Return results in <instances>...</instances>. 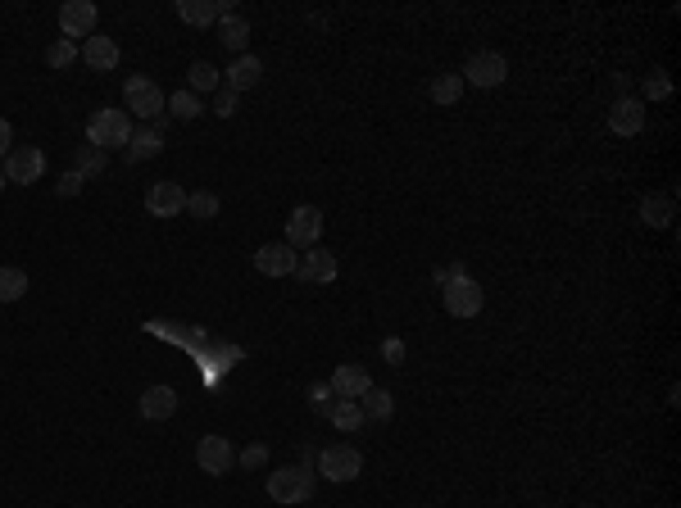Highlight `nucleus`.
Masks as SVG:
<instances>
[{
    "mask_svg": "<svg viewBox=\"0 0 681 508\" xmlns=\"http://www.w3.org/2000/svg\"><path fill=\"white\" fill-rule=\"evenodd\" d=\"M105 150H96V145H78V154H73V173H82V177H101L105 173Z\"/></svg>",
    "mask_w": 681,
    "mask_h": 508,
    "instance_id": "obj_25",
    "label": "nucleus"
},
{
    "mask_svg": "<svg viewBox=\"0 0 681 508\" xmlns=\"http://www.w3.org/2000/svg\"><path fill=\"white\" fill-rule=\"evenodd\" d=\"M314 495V472L309 468H282V472H272L269 477V500L282 508L291 504H304Z\"/></svg>",
    "mask_w": 681,
    "mask_h": 508,
    "instance_id": "obj_2",
    "label": "nucleus"
},
{
    "mask_svg": "<svg viewBox=\"0 0 681 508\" xmlns=\"http://www.w3.org/2000/svg\"><path fill=\"white\" fill-rule=\"evenodd\" d=\"M327 386H332V395H336V399H359V395L373 386V377H368L359 364H341V368L332 373V381H327Z\"/></svg>",
    "mask_w": 681,
    "mask_h": 508,
    "instance_id": "obj_18",
    "label": "nucleus"
},
{
    "mask_svg": "<svg viewBox=\"0 0 681 508\" xmlns=\"http://www.w3.org/2000/svg\"><path fill=\"white\" fill-rule=\"evenodd\" d=\"M136 413H141L145 422H168V418L177 413V390H173V386H150V390H141Z\"/></svg>",
    "mask_w": 681,
    "mask_h": 508,
    "instance_id": "obj_13",
    "label": "nucleus"
},
{
    "mask_svg": "<svg viewBox=\"0 0 681 508\" xmlns=\"http://www.w3.org/2000/svg\"><path fill=\"white\" fill-rule=\"evenodd\" d=\"M609 127H613L618 136H636V132L645 127V105H641L636 96H622V101L609 110Z\"/></svg>",
    "mask_w": 681,
    "mask_h": 508,
    "instance_id": "obj_17",
    "label": "nucleus"
},
{
    "mask_svg": "<svg viewBox=\"0 0 681 508\" xmlns=\"http://www.w3.org/2000/svg\"><path fill=\"white\" fill-rule=\"evenodd\" d=\"M645 96H650V101H668V96H673L668 73H650V78H645Z\"/></svg>",
    "mask_w": 681,
    "mask_h": 508,
    "instance_id": "obj_35",
    "label": "nucleus"
},
{
    "mask_svg": "<svg viewBox=\"0 0 681 508\" xmlns=\"http://www.w3.org/2000/svg\"><path fill=\"white\" fill-rule=\"evenodd\" d=\"M463 277H468V268H463V263H450V268H436V272H431L436 291H445L450 281H463Z\"/></svg>",
    "mask_w": 681,
    "mask_h": 508,
    "instance_id": "obj_37",
    "label": "nucleus"
},
{
    "mask_svg": "<svg viewBox=\"0 0 681 508\" xmlns=\"http://www.w3.org/2000/svg\"><path fill=\"white\" fill-rule=\"evenodd\" d=\"M133 141V119L128 110H96L91 123H87V145L96 150H114V145H128Z\"/></svg>",
    "mask_w": 681,
    "mask_h": 508,
    "instance_id": "obj_1",
    "label": "nucleus"
},
{
    "mask_svg": "<svg viewBox=\"0 0 681 508\" xmlns=\"http://www.w3.org/2000/svg\"><path fill=\"white\" fill-rule=\"evenodd\" d=\"M327 418H332V427H336V431H359V427H364V413H359V404H355V399H336Z\"/></svg>",
    "mask_w": 681,
    "mask_h": 508,
    "instance_id": "obj_26",
    "label": "nucleus"
},
{
    "mask_svg": "<svg viewBox=\"0 0 681 508\" xmlns=\"http://www.w3.org/2000/svg\"><path fill=\"white\" fill-rule=\"evenodd\" d=\"M382 355H387V359L400 368V359H405V345H400V341H387V345H382Z\"/></svg>",
    "mask_w": 681,
    "mask_h": 508,
    "instance_id": "obj_39",
    "label": "nucleus"
},
{
    "mask_svg": "<svg viewBox=\"0 0 681 508\" xmlns=\"http://www.w3.org/2000/svg\"><path fill=\"white\" fill-rule=\"evenodd\" d=\"M78 59L87 69H96V73H114L119 69V41L114 37H87L82 50H78Z\"/></svg>",
    "mask_w": 681,
    "mask_h": 508,
    "instance_id": "obj_15",
    "label": "nucleus"
},
{
    "mask_svg": "<svg viewBox=\"0 0 681 508\" xmlns=\"http://www.w3.org/2000/svg\"><path fill=\"white\" fill-rule=\"evenodd\" d=\"M123 101H128V114H136V119H164V91L150 82V78H128V87H123Z\"/></svg>",
    "mask_w": 681,
    "mask_h": 508,
    "instance_id": "obj_5",
    "label": "nucleus"
},
{
    "mask_svg": "<svg viewBox=\"0 0 681 508\" xmlns=\"http://www.w3.org/2000/svg\"><path fill=\"white\" fill-rule=\"evenodd\" d=\"M182 209H186V191L177 182H154L145 191V214L150 218H177Z\"/></svg>",
    "mask_w": 681,
    "mask_h": 508,
    "instance_id": "obj_12",
    "label": "nucleus"
},
{
    "mask_svg": "<svg viewBox=\"0 0 681 508\" xmlns=\"http://www.w3.org/2000/svg\"><path fill=\"white\" fill-rule=\"evenodd\" d=\"M41 173H46V154H41L37 145H23V150H9V154H5V182L32 186Z\"/></svg>",
    "mask_w": 681,
    "mask_h": 508,
    "instance_id": "obj_9",
    "label": "nucleus"
},
{
    "mask_svg": "<svg viewBox=\"0 0 681 508\" xmlns=\"http://www.w3.org/2000/svg\"><path fill=\"white\" fill-rule=\"evenodd\" d=\"M459 96H463V78L459 73H441L431 82V101L436 105H459Z\"/></svg>",
    "mask_w": 681,
    "mask_h": 508,
    "instance_id": "obj_27",
    "label": "nucleus"
},
{
    "mask_svg": "<svg viewBox=\"0 0 681 508\" xmlns=\"http://www.w3.org/2000/svg\"><path fill=\"white\" fill-rule=\"evenodd\" d=\"M295 263H300V254L291 250L286 241H272V246H260V250H255V268H260L264 277H295Z\"/></svg>",
    "mask_w": 681,
    "mask_h": 508,
    "instance_id": "obj_14",
    "label": "nucleus"
},
{
    "mask_svg": "<svg viewBox=\"0 0 681 508\" xmlns=\"http://www.w3.org/2000/svg\"><path fill=\"white\" fill-rule=\"evenodd\" d=\"M196 468L209 472V477L232 472V468H237V450H232V440H228V436H200V445H196Z\"/></svg>",
    "mask_w": 681,
    "mask_h": 508,
    "instance_id": "obj_7",
    "label": "nucleus"
},
{
    "mask_svg": "<svg viewBox=\"0 0 681 508\" xmlns=\"http://www.w3.org/2000/svg\"><path fill=\"white\" fill-rule=\"evenodd\" d=\"M482 304H486V291H482L473 277L445 286V313H454V318H477Z\"/></svg>",
    "mask_w": 681,
    "mask_h": 508,
    "instance_id": "obj_11",
    "label": "nucleus"
},
{
    "mask_svg": "<svg viewBox=\"0 0 681 508\" xmlns=\"http://www.w3.org/2000/svg\"><path fill=\"white\" fill-rule=\"evenodd\" d=\"M318 237H323V214H318L314 205L291 209V218H286V246H291V250H314Z\"/></svg>",
    "mask_w": 681,
    "mask_h": 508,
    "instance_id": "obj_6",
    "label": "nucleus"
},
{
    "mask_svg": "<svg viewBox=\"0 0 681 508\" xmlns=\"http://www.w3.org/2000/svg\"><path fill=\"white\" fill-rule=\"evenodd\" d=\"M260 78H264V64L255 55H237L232 69H223V87H232L237 96L250 91V87H260Z\"/></svg>",
    "mask_w": 681,
    "mask_h": 508,
    "instance_id": "obj_16",
    "label": "nucleus"
},
{
    "mask_svg": "<svg viewBox=\"0 0 681 508\" xmlns=\"http://www.w3.org/2000/svg\"><path fill=\"white\" fill-rule=\"evenodd\" d=\"M237 101H241V96H237L232 87H218V91H214V114H218V119H232V114H237Z\"/></svg>",
    "mask_w": 681,
    "mask_h": 508,
    "instance_id": "obj_33",
    "label": "nucleus"
},
{
    "mask_svg": "<svg viewBox=\"0 0 681 508\" xmlns=\"http://www.w3.org/2000/svg\"><path fill=\"white\" fill-rule=\"evenodd\" d=\"M0 186H9V182H5V168H0Z\"/></svg>",
    "mask_w": 681,
    "mask_h": 508,
    "instance_id": "obj_40",
    "label": "nucleus"
},
{
    "mask_svg": "<svg viewBox=\"0 0 681 508\" xmlns=\"http://www.w3.org/2000/svg\"><path fill=\"white\" fill-rule=\"evenodd\" d=\"M318 472H323L327 482L346 486V482H355V477L364 472V454H359L355 445H327V450L318 454Z\"/></svg>",
    "mask_w": 681,
    "mask_h": 508,
    "instance_id": "obj_3",
    "label": "nucleus"
},
{
    "mask_svg": "<svg viewBox=\"0 0 681 508\" xmlns=\"http://www.w3.org/2000/svg\"><path fill=\"white\" fill-rule=\"evenodd\" d=\"M459 78L473 82V87H482V91H491V87H500V82L509 78V59H505L500 50H477V55L463 64Z\"/></svg>",
    "mask_w": 681,
    "mask_h": 508,
    "instance_id": "obj_4",
    "label": "nucleus"
},
{
    "mask_svg": "<svg viewBox=\"0 0 681 508\" xmlns=\"http://www.w3.org/2000/svg\"><path fill=\"white\" fill-rule=\"evenodd\" d=\"M96 23H101V9H96L91 0H69V5H59V32H64V41H73V37H96Z\"/></svg>",
    "mask_w": 681,
    "mask_h": 508,
    "instance_id": "obj_8",
    "label": "nucleus"
},
{
    "mask_svg": "<svg viewBox=\"0 0 681 508\" xmlns=\"http://www.w3.org/2000/svg\"><path fill=\"white\" fill-rule=\"evenodd\" d=\"M218 87H223V73H218L209 59H196V64L186 69V91L200 96V91H218Z\"/></svg>",
    "mask_w": 681,
    "mask_h": 508,
    "instance_id": "obj_24",
    "label": "nucleus"
},
{
    "mask_svg": "<svg viewBox=\"0 0 681 508\" xmlns=\"http://www.w3.org/2000/svg\"><path fill=\"white\" fill-rule=\"evenodd\" d=\"M173 9H177V18L191 23V27H209V23L223 18V14H218V0H177Z\"/></svg>",
    "mask_w": 681,
    "mask_h": 508,
    "instance_id": "obj_21",
    "label": "nucleus"
},
{
    "mask_svg": "<svg viewBox=\"0 0 681 508\" xmlns=\"http://www.w3.org/2000/svg\"><path fill=\"white\" fill-rule=\"evenodd\" d=\"M23 291H27V272L23 268H0V304L23 300Z\"/></svg>",
    "mask_w": 681,
    "mask_h": 508,
    "instance_id": "obj_29",
    "label": "nucleus"
},
{
    "mask_svg": "<svg viewBox=\"0 0 681 508\" xmlns=\"http://www.w3.org/2000/svg\"><path fill=\"white\" fill-rule=\"evenodd\" d=\"M332 404H336L332 386H314V390H309V408H314L318 418H327V413H332Z\"/></svg>",
    "mask_w": 681,
    "mask_h": 508,
    "instance_id": "obj_34",
    "label": "nucleus"
},
{
    "mask_svg": "<svg viewBox=\"0 0 681 508\" xmlns=\"http://www.w3.org/2000/svg\"><path fill=\"white\" fill-rule=\"evenodd\" d=\"M164 114H168V119H177V123H191V119H200V114H205V105H200V96H196V91H173V96L164 101Z\"/></svg>",
    "mask_w": 681,
    "mask_h": 508,
    "instance_id": "obj_23",
    "label": "nucleus"
},
{
    "mask_svg": "<svg viewBox=\"0 0 681 508\" xmlns=\"http://www.w3.org/2000/svg\"><path fill=\"white\" fill-rule=\"evenodd\" d=\"M73 59H78V41H64L59 37V41L46 46V69H69Z\"/></svg>",
    "mask_w": 681,
    "mask_h": 508,
    "instance_id": "obj_31",
    "label": "nucleus"
},
{
    "mask_svg": "<svg viewBox=\"0 0 681 508\" xmlns=\"http://www.w3.org/2000/svg\"><path fill=\"white\" fill-rule=\"evenodd\" d=\"M164 150V136L154 132V127H133V141L123 145V154L133 159V164H141V159H154Z\"/></svg>",
    "mask_w": 681,
    "mask_h": 508,
    "instance_id": "obj_22",
    "label": "nucleus"
},
{
    "mask_svg": "<svg viewBox=\"0 0 681 508\" xmlns=\"http://www.w3.org/2000/svg\"><path fill=\"white\" fill-rule=\"evenodd\" d=\"M295 277H300V281H309V286H332V281L341 277V263H336V254H327L323 246H314V250L300 254Z\"/></svg>",
    "mask_w": 681,
    "mask_h": 508,
    "instance_id": "obj_10",
    "label": "nucleus"
},
{
    "mask_svg": "<svg viewBox=\"0 0 681 508\" xmlns=\"http://www.w3.org/2000/svg\"><path fill=\"white\" fill-rule=\"evenodd\" d=\"M82 186H87V177L69 168V173H64L59 182H55V196H64V200H69V196H82Z\"/></svg>",
    "mask_w": 681,
    "mask_h": 508,
    "instance_id": "obj_36",
    "label": "nucleus"
},
{
    "mask_svg": "<svg viewBox=\"0 0 681 508\" xmlns=\"http://www.w3.org/2000/svg\"><path fill=\"white\" fill-rule=\"evenodd\" d=\"M355 404H359L364 422H391V413H396V399H391V390H382V386H368Z\"/></svg>",
    "mask_w": 681,
    "mask_h": 508,
    "instance_id": "obj_19",
    "label": "nucleus"
},
{
    "mask_svg": "<svg viewBox=\"0 0 681 508\" xmlns=\"http://www.w3.org/2000/svg\"><path fill=\"white\" fill-rule=\"evenodd\" d=\"M237 463H241V468H250V472H255V468H264V463H269V445L250 440V445H246V450L237 454Z\"/></svg>",
    "mask_w": 681,
    "mask_h": 508,
    "instance_id": "obj_32",
    "label": "nucleus"
},
{
    "mask_svg": "<svg viewBox=\"0 0 681 508\" xmlns=\"http://www.w3.org/2000/svg\"><path fill=\"white\" fill-rule=\"evenodd\" d=\"M246 41H250V23L241 14H228L218 18V46L232 50V55H246Z\"/></svg>",
    "mask_w": 681,
    "mask_h": 508,
    "instance_id": "obj_20",
    "label": "nucleus"
},
{
    "mask_svg": "<svg viewBox=\"0 0 681 508\" xmlns=\"http://www.w3.org/2000/svg\"><path fill=\"white\" fill-rule=\"evenodd\" d=\"M641 218H645V228H668L673 223V200L668 196H650L641 205Z\"/></svg>",
    "mask_w": 681,
    "mask_h": 508,
    "instance_id": "obj_28",
    "label": "nucleus"
},
{
    "mask_svg": "<svg viewBox=\"0 0 681 508\" xmlns=\"http://www.w3.org/2000/svg\"><path fill=\"white\" fill-rule=\"evenodd\" d=\"M186 214L200 218V223L218 218V196H214V191H191V196H186Z\"/></svg>",
    "mask_w": 681,
    "mask_h": 508,
    "instance_id": "obj_30",
    "label": "nucleus"
},
{
    "mask_svg": "<svg viewBox=\"0 0 681 508\" xmlns=\"http://www.w3.org/2000/svg\"><path fill=\"white\" fill-rule=\"evenodd\" d=\"M14 150V127H9V119H0V159Z\"/></svg>",
    "mask_w": 681,
    "mask_h": 508,
    "instance_id": "obj_38",
    "label": "nucleus"
}]
</instances>
